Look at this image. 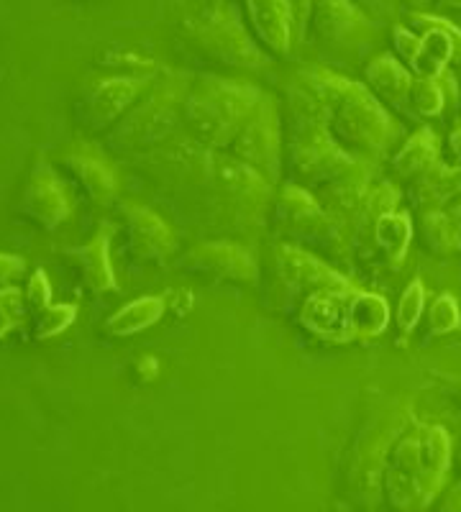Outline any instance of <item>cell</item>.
I'll return each mask as SVG.
<instances>
[{
  "mask_svg": "<svg viewBox=\"0 0 461 512\" xmlns=\"http://www.w3.org/2000/svg\"><path fill=\"white\" fill-rule=\"evenodd\" d=\"M451 438L441 425L410 420L392 446L382 474V497L395 512H423L444 487Z\"/></svg>",
  "mask_w": 461,
  "mask_h": 512,
  "instance_id": "1",
  "label": "cell"
},
{
  "mask_svg": "<svg viewBox=\"0 0 461 512\" xmlns=\"http://www.w3.org/2000/svg\"><path fill=\"white\" fill-rule=\"evenodd\" d=\"M308 90L328 113V136L349 157H380L392 139V123L385 105L367 88L341 77L313 72Z\"/></svg>",
  "mask_w": 461,
  "mask_h": 512,
  "instance_id": "2",
  "label": "cell"
},
{
  "mask_svg": "<svg viewBox=\"0 0 461 512\" xmlns=\"http://www.w3.org/2000/svg\"><path fill=\"white\" fill-rule=\"evenodd\" d=\"M259 90L244 82L208 77L182 105V116L200 141L208 146H226L236 139L249 116L262 103Z\"/></svg>",
  "mask_w": 461,
  "mask_h": 512,
  "instance_id": "3",
  "label": "cell"
},
{
  "mask_svg": "<svg viewBox=\"0 0 461 512\" xmlns=\"http://www.w3.org/2000/svg\"><path fill=\"white\" fill-rule=\"evenodd\" d=\"M185 36L200 57L218 67L244 70L262 62V49L257 47V41L251 39L239 18L226 11H213L187 24Z\"/></svg>",
  "mask_w": 461,
  "mask_h": 512,
  "instance_id": "4",
  "label": "cell"
},
{
  "mask_svg": "<svg viewBox=\"0 0 461 512\" xmlns=\"http://www.w3.org/2000/svg\"><path fill=\"white\" fill-rule=\"evenodd\" d=\"M408 423L410 420H405L403 415L377 418V423L369 425L364 436L356 441L349 456V466H346V484L356 500L374 502L382 495V474H385L387 456L400 433L408 428Z\"/></svg>",
  "mask_w": 461,
  "mask_h": 512,
  "instance_id": "5",
  "label": "cell"
},
{
  "mask_svg": "<svg viewBox=\"0 0 461 512\" xmlns=\"http://www.w3.org/2000/svg\"><path fill=\"white\" fill-rule=\"evenodd\" d=\"M308 31L321 47L351 52L372 41V18L351 0H310Z\"/></svg>",
  "mask_w": 461,
  "mask_h": 512,
  "instance_id": "6",
  "label": "cell"
},
{
  "mask_svg": "<svg viewBox=\"0 0 461 512\" xmlns=\"http://www.w3.org/2000/svg\"><path fill=\"white\" fill-rule=\"evenodd\" d=\"M177 121H180V105L175 95H152L118 123L111 144L121 152H144L149 146L159 144L164 136H170Z\"/></svg>",
  "mask_w": 461,
  "mask_h": 512,
  "instance_id": "7",
  "label": "cell"
},
{
  "mask_svg": "<svg viewBox=\"0 0 461 512\" xmlns=\"http://www.w3.org/2000/svg\"><path fill=\"white\" fill-rule=\"evenodd\" d=\"M231 152L257 175L275 177V169L280 164V154H277L280 152V134H277V116L267 98L259 103L257 111L251 113L249 121L231 141Z\"/></svg>",
  "mask_w": 461,
  "mask_h": 512,
  "instance_id": "8",
  "label": "cell"
},
{
  "mask_svg": "<svg viewBox=\"0 0 461 512\" xmlns=\"http://www.w3.org/2000/svg\"><path fill=\"white\" fill-rule=\"evenodd\" d=\"M244 26L257 41L262 52L272 57H285L292 44V11L290 0H239Z\"/></svg>",
  "mask_w": 461,
  "mask_h": 512,
  "instance_id": "9",
  "label": "cell"
},
{
  "mask_svg": "<svg viewBox=\"0 0 461 512\" xmlns=\"http://www.w3.org/2000/svg\"><path fill=\"white\" fill-rule=\"evenodd\" d=\"M21 210L41 228H54L72 213L70 192L57 180L47 164H41L31 177V185L24 195Z\"/></svg>",
  "mask_w": 461,
  "mask_h": 512,
  "instance_id": "10",
  "label": "cell"
},
{
  "mask_svg": "<svg viewBox=\"0 0 461 512\" xmlns=\"http://www.w3.org/2000/svg\"><path fill=\"white\" fill-rule=\"evenodd\" d=\"M141 88H144V80H136V77L129 75L98 80V85L85 95V103H82V111L85 113L82 116H85L90 128L108 126L121 113L129 111L131 103L139 98Z\"/></svg>",
  "mask_w": 461,
  "mask_h": 512,
  "instance_id": "11",
  "label": "cell"
},
{
  "mask_svg": "<svg viewBox=\"0 0 461 512\" xmlns=\"http://www.w3.org/2000/svg\"><path fill=\"white\" fill-rule=\"evenodd\" d=\"M123 221H126V241L136 259L141 262H154L172 251L170 228L159 221V216L149 213L141 205H123Z\"/></svg>",
  "mask_w": 461,
  "mask_h": 512,
  "instance_id": "12",
  "label": "cell"
},
{
  "mask_svg": "<svg viewBox=\"0 0 461 512\" xmlns=\"http://www.w3.org/2000/svg\"><path fill=\"white\" fill-rule=\"evenodd\" d=\"M364 82H367L369 93L382 105H387L392 111L410 113L413 77H410L408 67L397 62L395 57H387V54L374 57L364 70ZM410 118H413V113H410Z\"/></svg>",
  "mask_w": 461,
  "mask_h": 512,
  "instance_id": "13",
  "label": "cell"
},
{
  "mask_svg": "<svg viewBox=\"0 0 461 512\" xmlns=\"http://www.w3.org/2000/svg\"><path fill=\"white\" fill-rule=\"evenodd\" d=\"M185 269L213 274L218 280H251L254 277V264L249 256L228 244H205L190 251Z\"/></svg>",
  "mask_w": 461,
  "mask_h": 512,
  "instance_id": "14",
  "label": "cell"
},
{
  "mask_svg": "<svg viewBox=\"0 0 461 512\" xmlns=\"http://www.w3.org/2000/svg\"><path fill=\"white\" fill-rule=\"evenodd\" d=\"M75 256V264L82 274V282L93 292L116 290V280H113L111 259H108V231H100L88 246L70 251Z\"/></svg>",
  "mask_w": 461,
  "mask_h": 512,
  "instance_id": "15",
  "label": "cell"
},
{
  "mask_svg": "<svg viewBox=\"0 0 461 512\" xmlns=\"http://www.w3.org/2000/svg\"><path fill=\"white\" fill-rule=\"evenodd\" d=\"M67 167L93 203H108L116 195V177H113L111 167L100 162L98 157L72 154V157H67Z\"/></svg>",
  "mask_w": 461,
  "mask_h": 512,
  "instance_id": "16",
  "label": "cell"
},
{
  "mask_svg": "<svg viewBox=\"0 0 461 512\" xmlns=\"http://www.w3.org/2000/svg\"><path fill=\"white\" fill-rule=\"evenodd\" d=\"M395 169L400 177H415L426 175L428 169H433L438 164V139L433 136V131H421L415 134L413 139H408V144L400 149V154H395Z\"/></svg>",
  "mask_w": 461,
  "mask_h": 512,
  "instance_id": "17",
  "label": "cell"
},
{
  "mask_svg": "<svg viewBox=\"0 0 461 512\" xmlns=\"http://www.w3.org/2000/svg\"><path fill=\"white\" fill-rule=\"evenodd\" d=\"M421 246L433 256H451L461 249V233L444 213H426L421 221Z\"/></svg>",
  "mask_w": 461,
  "mask_h": 512,
  "instance_id": "18",
  "label": "cell"
},
{
  "mask_svg": "<svg viewBox=\"0 0 461 512\" xmlns=\"http://www.w3.org/2000/svg\"><path fill=\"white\" fill-rule=\"evenodd\" d=\"M159 315H162V303H159L157 297H144L139 303H131L123 310H118L108 320V331L113 336H131V333L144 331L146 326H152Z\"/></svg>",
  "mask_w": 461,
  "mask_h": 512,
  "instance_id": "19",
  "label": "cell"
},
{
  "mask_svg": "<svg viewBox=\"0 0 461 512\" xmlns=\"http://www.w3.org/2000/svg\"><path fill=\"white\" fill-rule=\"evenodd\" d=\"M377 241L385 249V254L390 256L392 262H400L410 244V221L405 216H397V213H387L377 221Z\"/></svg>",
  "mask_w": 461,
  "mask_h": 512,
  "instance_id": "20",
  "label": "cell"
},
{
  "mask_svg": "<svg viewBox=\"0 0 461 512\" xmlns=\"http://www.w3.org/2000/svg\"><path fill=\"white\" fill-rule=\"evenodd\" d=\"M351 326L364 336H374L387 326V303L377 295H362L351 303Z\"/></svg>",
  "mask_w": 461,
  "mask_h": 512,
  "instance_id": "21",
  "label": "cell"
},
{
  "mask_svg": "<svg viewBox=\"0 0 461 512\" xmlns=\"http://www.w3.org/2000/svg\"><path fill=\"white\" fill-rule=\"evenodd\" d=\"M446 95L433 77H415L410 88V113L415 116H438L444 111Z\"/></svg>",
  "mask_w": 461,
  "mask_h": 512,
  "instance_id": "22",
  "label": "cell"
},
{
  "mask_svg": "<svg viewBox=\"0 0 461 512\" xmlns=\"http://www.w3.org/2000/svg\"><path fill=\"white\" fill-rule=\"evenodd\" d=\"M459 326V308L454 295H438L428 310V336H444Z\"/></svg>",
  "mask_w": 461,
  "mask_h": 512,
  "instance_id": "23",
  "label": "cell"
},
{
  "mask_svg": "<svg viewBox=\"0 0 461 512\" xmlns=\"http://www.w3.org/2000/svg\"><path fill=\"white\" fill-rule=\"evenodd\" d=\"M423 305H426V292H423L421 280H413L408 285V290L403 292L400 310H397V326H400V331H413L415 323H418L423 315Z\"/></svg>",
  "mask_w": 461,
  "mask_h": 512,
  "instance_id": "24",
  "label": "cell"
},
{
  "mask_svg": "<svg viewBox=\"0 0 461 512\" xmlns=\"http://www.w3.org/2000/svg\"><path fill=\"white\" fill-rule=\"evenodd\" d=\"M75 305H57V308H47L44 315L36 318V328H34V336L36 338H49V336H57V333L65 331L67 326L72 323L75 318Z\"/></svg>",
  "mask_w": 461,
  "mask_h": 512,
  "instance_id": "25",
  "label": "cell"
},
{
  "mask_svg": "<svg viewBox=\"0 0 461 512\" xmlns=\"http://www.w3.org/2000/svg\"><path fill=\"white\" fill-rule=\"evenodd\" d=\"M24 320V297L16 287L0 290V338L11 333Z\"/></svg>",
  "mask_w": 461,
  "mask_h": 512,
  "instance_id": "26",
  "label": "cell"
},
{
  "mask_svg": "<svg viewBox=\"0 0 461 512\" xmlns=\"http://www.w3.org/2000/svg\"><path fill=\"white\" fill-rule=\"evenodd\" d=\"M356 8H362L367 16H392L395 0H351Z\"/></svg>",
  "mask_w": 461,
  "mask_h": 512,
  "instance_id": "27",
  "label": "cell"
},
{
  "mask_svg": "<svg viewBox=\"0 0 461 512\" xmlns=\"http://www.w3.org/2000/svg\"><path fill=\"white\" fill-rule=\"evenodd\" d=\"M21 272H24V262H21V259L0 254V285H8V282L16 280Z\"/></svg>",
  "mask_w": 461,
  "mask_h": 512,
  "instance_id": "28",
  "label": "cell"
},
{
  "mask_svg": "<svg viewBox=\"0 0 461 512\" xmlns=\"http://www.w3.org/2000/svg\"><path fill=\"white\" fill-rule=\"evenodd\" d=\"M449 154H451L449 167L454 169V175L459 177V182H461V123L454 128V131H451V136H449Z\"/></svg>",
  "mask_w": 461,
  "mask_h": 512,
  "instance_id": "29",
  "label": "cell"
},
{
  "mask_svg": "<svg viewBox=\"0 0 461 512\" xmlns=\"http://www.w3.org/2000/svg\"><path fill=\"white\" fill-rule=\"evenodd\" d=\"M438 512H461V484H456L449 495H446L444 505H441V510Z\"/></svg>",
  "mask_w": 461,
  "mask_h": 512,
  "instance_id": "30",
  "label": "cell"
},
{
  "mask_svg": "<svg viewBox=\"0 0 461 512\" xmlns=\"http://www.w3.org/2000/svg\"><path fill=\"white\" fill-rule=\"evenodd\" d=\"M446 392H449V397L454 400L456 408H461V374H456V377H446Z\"/></svg>",
  "mask_w": 461,
  "mask_h": 512,
  "instance_id": "31",
  "label": "cell"
},
{
  "mask_svg": "<svg viewBox=\"0 0 461 512\" xmlns=\"http://www.w3.org/2000/svg\"><path fill=\"white\" fill-rule=\"evenodd\" d=\"M441 11H454L461 13V0H433Z\"/></svg>",
  "mask_w": 461,
  "mask_h": 512,
  "instance_id": "32",
  "label": "cell"
},
{
  "mask_svg": "<svg viewBox=\"0 0 461 512\" xmlns=\"http://www.w3.org/2000/svg\"><path fill=\"white\" fill-rule=\"evenodd\" d=\"M446 216L451 218V223H454V226H456V231L461 233V200L454 205V208H451V213H446Z\"/></svg>",
  "mask_w": 461,
  "mask_h": 512,
  "instance_id": "33",
  "label": "cell"
},
{
  "mask_svg": "<svg viewBox=\"0 0 461 512\" xmlns=\"http://www.w3.org/2000/svg\"><path fill=\"white\" fill-rule=\"evenodd\" d=\"M456 459H459V469H461V446H459V456H456Z\"/></svg>",
  "mask_w": 461,
  "mask_h": 512,
  "instance_id": "34",
  "label": "cell"
}]
</instances>
